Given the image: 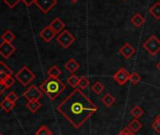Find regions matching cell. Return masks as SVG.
Instances as JSON below:
<instances>
[{"label":"cell","mask_w":160,"mask_h":135,"mask_svg":"<svg viewBox=\"0 0 160 135\" xmlns=\"http://www.w3.org/2000/svg\"><path fill=\"white\" fill-rule=\"evenodd\" d=\"M57 109L73 128H79L97 112L98 107L81 89L75 88L59 103Z\"/></svg>","instance_id":"1"},{"label":"cell","mask_w":160,"mask_h":135,"mask_svg":"<svg viewBox=\"0 0 160 135\" xmlns=\"http://www.w3.org/2000/svg\"><path fill=\"white\" fill-rule=\"evenodd\" d=\"M65 85L62 83L58 78H51L49 77L46 79L41 86L40 89L51 100H56L64 90H65Z\"/></svg>","instance_id":"2"},{"label":"cell","mask_w":160,"mask_h":135,"mask_svg":"<svg viewBox=\"0 0 160 135\" xmlns=\"http://www.w3.org/2000/svg\"><path fill=\"white\" fill-rule=\"evenodd\" d=\"M16 79L23 85V86H28L30 84L34 79H35V74L29 70V68L27 66L22 67L20 71L16 73Z\"/></svg>","instance_id":"3"},{"label":"cell","mask_w":160,"mask_h":135,"mask_svg":"<svg viewBox=\"0 0 160 135\" xmlns=\"http://www.w3.org/2000/svg\"><path fill=\"white\" fill-rule=\"evenodd\" d=\"M142 46L151 55H156L160 52V40L154 35H152Z\"/></svg>","instance_id":"4"},{"label":"cell","mask_w":160,"mask_h":135,"mask_svg":"<svg viewBox=\"0 0 160 135\" xmlns=\"http://www.w3.org/2000/svg\"><path fill=\"white\" fill-rule=\"evenodd\" d=\"M57 41L59 43V45L62 48L67 49V48H69L75 41V38L68 30H63L57 37Z\"/></svg>","instance_id":"5"},{"label":"cell","mask_w":160,"mask_h":135,"mask_svg":"<svg viewBox=\"0 0 160 135\" xmlns=\"http://www.w3.org/2000/svg\"><path fill=\"white\" fill-rule=\"evenodd\" d=\"M24 98L27 99L28 101L30 100H39L42 97V91L38 88L36 86H31L26 90L23 94Z\"/></svg>","instance_id":"6"},{"label":"cell","mask_w":160,"mask_h":135,"mask_svg":"<svg viewBox=\"0 0 160 135\" xmlns=\"http://www.w3.org/2000/svg\"><path fill=\"white\" fill-rule=\"evenodd\" d=\"M35 5L42 13H48L57 5V0H36Z\"/></svg>","instance_id":"7"},{"label":"cell","mask_w":160,"mask_h":135,"mask_svg":"<svg viewBox=\"0 0 160 135\" xmlns=\"http://www.w3.org/2000/svg\"><path fill=\"white\" fill-rule=\"evenodd\" d=\"M130 74L124 68H121V69L113 75V79L114 81L120 85V86H124L126 84V82L129 80L130 78Z\"/></svg>","instance_id":"8"},{"label":"cell","mask_w":160,"mask_h":135,"mask_svg":"<svg viewBox=\"0 0 160 135\" xmlns=\"http://www.w3.org/2000/svg\"><path fill=\"white\" fill-rule=\"evenodd\" d=\"M15 50L16 49L14 45H12V43L3 41L0 44V54L5 58H9L15 52Z\"/></svg>","instance_id":"9"},{"label":"cell","mask_w":160,"mask_h":135,"mask_svg":"<svg viewBox=\"0 0 160 135\" xmlns=\"http://www.w3.org/2000/svg\"><path fill=\"white\" fill-rule=\"evenodd\" d=\"M56 33L54 32V30L49 26H45L41 32H40V37L45 41V42H50L55 37H56Z\"/></svg>","instance_id":"10"},{"label":"cell","mask_w":160,"mask_h":135,"mask_svg":"<svg viewBox=\"0 0 160 135\" xmlns=\"http://www.w3.org/2000/svg\"><path fill=\"white\" fill-rule=\"evenodd\" d=\"M119 53H120L124 58L128 59V58H130V57H132V56L134 55V54L136 53V50H135V48H134L131 44L125 43V44H123V45L120 48Z\"/></svg>","instance_id":"11"},{"label":"cell","mask_w":160,"mask_h":135,"mask_svg":"<svg viewBox=\"0 0 160 135\" xmlns=\"http://www.w3.org/2000/svg\"><path fill=\"white\" fill-rule=\"evenodd\" d=\"M49 26L54 30V32L56 34H58V33H61L63 31V29L65 27V24L59 18H56L50 23Z\"/></svg>","instance_id":"12"},{"label":"cell","mask_w":160,"mask_h":135,"mask_svg":"<svg viewBox=\"0 0 160 135\" xmlns=\"http://www.w3.org/2000/svg\"><path fill=\"white\" fill-rule=\"evenodd\" d=\"M64 67H65V69H66L69 72H71L72 74H73V73L79 69V68H80V65H79V63H78L74 58H71V59H69V60L65 63Z\"/></svg>","instance_id":"13"},{"label":"cell","mask_w":160,"mask_h":135,"mask_svg":"<svg viewBox=\"0 0 160 135\" xmlns=\"http://www.w3.org/2000/svg\"><path fill=\"white\" fill-rule=\"evenodd\" d=\"M131 23L132 25L137 27V28H139L142 26V25L145 23V19L143 18V16L140 14V13H136L132 18H131Z\"/></svg>","instance_id":"14"},{"label":"cell","mask_w":160,"mask_h":135,"mask_svg":"<svg viewBox=\"0 0 160 135\" xmlns=\"http://www.w3.org/2000/svg\"><path fill=\"white\" fill-rule=\"evenodd\" d=\"M149 12H150L156 20H159V19H160V2L154 3V4L149 9Z\"/></svg>","instance_id":"15"},{"label":"cell","mask_w":160,"mask_h":135,"mask_svg":"<svg viewBox=\"0 0 160 135\" xmlns=\"http://www.w3.org/2000/svg\"><path fill=\"white\" fill-rule=\"evenodd\" d=\"M14 106H15V103H12V102H11L10 100H8L6 98L0 102V107H1L6 113H10L13 108H14Z\"/></svg>","instance_id":"16"},{"label":"cell","mask_w":160,"mask_h":135,"mask_svg":"<svg viewBox=\"0 0 160 135\" xmlns=\"http://www.w3.org/2000/svg\"><path fill=\"white\" fill-rule=\"evenodd\" d=\"M41 107H42V104L40 103L39 100H30V101H28L27 103V108L31 113H36Z\"/></svg>","instance_id":"17"},{"label":"cell","mask_w":160,"mask_h":135,"mask_svg":"<svg viewBox=\"0 0 160 135\" xmlns=\"http://www.w3.org/2000/svg\"><path fill=\"white\" fill-rule=\"evenodd\" d=\"M47 75L51 78H58L61 75V71L57 66H52L47 71Z\"/></svg>","instance_id":"18"},{"label":"cell","mask_w":160,"mask_h":135,"mask_svg":"<svg viewBox=\"0 0 160 135\" xmlns=\"http://www.w3.org/2000/svg\"><path fill=\"white\" fill-rule=\"evenodd\" d=\"M102 102L104 103L105 106L107 107H110L114 104L115 102V98L114 96H112L110 93H107L103 98H102Z\"/></svg>","instance_id":"19"},{"label":"cell","mask_w":160,"mask_h":135,"mask_svg":"<svg viewBox=\"0 0 160 135\" xmlns=\"http://www.w3.org/2000/svg\"><path fill=\"white\" fill-rule=\"evenodd\" d=\"M128 127H129V128L133 131V132H138V131H139L140 130V128H142V125H141V123L138 120V119H133L130 123H129V125H128Z\"/></svg>","instance_id":"20"},{"label":"cell","mask_w":160,"mask_h":135,"mask_svg":"<svg viewBox=\"0 0 160 135\" xmlns=\"http://www.w3.org/2000/svg\"><path fill=\"white\" fill-rule=\"evenodd\" d=\"M1 39H2L3 41H5V42H10V43H12V42L15 40V35H14L11 30H7V31L1 36Z\"/></svg>","instance_id":"21"},{"label":"cell","mask_w":160,"mask_h":135,"mask_svg":"<svg viewBox=\"0 0 160 135\" xmlns=\"http://www.w3.org/2000/svg\"><path fill=\"white\" fill-rule=\"evenodd\" d=\"M92 89L93 90V92H94L95 94L99 95V94H101V93L105 90V86L103 85L102 82L97 81V82H95V83L92 85Z\"/></svg>","instance_id":"22"},{"label":"cell","mask_w":160,"mask_h":135,"mask_svg":"<svg viewBox=\"0 0 160 135\" xmlns=\"http://www.w3.org/2000/svg\"><path fill=\"white\" fill-rule=\"evenodd\" d=\"M79 78L77 77L75 74H72L68 79H67V83L72 87V88H77L78 87V83H79Z\"/></svg>","instance_id":"23"},{"label":"cell","mask_w":160,"mask_h":135,"mask_svg":"<svg viewBox=\"0 0 160 135\" xmlns=\"http://www.w3.org/2000/svg\"><path fill=\"white\" fill-rule=\"evenodd\" d=\"M130 114L132 116H134L136 119L141 117L143 114H144V111L139 107V106H135L131 111H130Z\"/></svg>","instance_id":"24"},{"label":"cell","mask_w":160,"mask_h":135,"mask_svg":"<svg viewBox=\"0 0 160 135\" xmlns=\"http://www.w3.org/2000/svg\"><path fill=\"white\" fill-rule=\"evenodd\" d=\"M90 85V81L87 77L85 76H81L79 78V83H78V88L81 89V90H84L86 89Z\"/></svg>","instance_id":"25"},{"label":"cell","mask_w":160,"mask_h":135,"mask_svg":"<svg viewBox=\"0 0 160 135\" xmlns=\"http://www.w3.org/2000/svg\"><path fill=\"white\" fill-rule=\"evenodd\" d=\"M35 135H53V132L50 130V128L47 126L43 125L41 128H39V129L36 131Z\"/></svg>","instance_id":"26"},{"label":"cell","mask_w":160,"mask_h":135,"mask_svg":"<svg viewBox=\"0 0 160 135\" xmlns=\"http://www.w3.org/2000/svg\"><path fill=\"white\" fill-rule=\"evenodd\" d=\"M129 81L131 82V84H132V85L136 86V85L139 84V82L141 81V77H140V75H139L138 73H137V72H133V73H131V74H130Z\"/></svg>","instance_id":"27"},{"label":"cell","mask_w":160,"mask_h":135,"mask_svg":"<svg viewBox=\"0 0 160 135\" xmlns=\"http://www.w3.org/2000/svg\"><path fill=\"white\" fill-rule=\"evenodd\" d=\"M2 72H5L7 73L8 75L10 76H12V72L11 71L10 68L2 61H0V73H2Z\"/></svg>","instance_id":"28"},{"label":"cell","mask_w":160,"mask_h":135,"mask_svg":"<svg viewBox=\"0 0 160 135\" xmlns=\"http://www.w3.org/2000/svg\"><path fill=\"white\" fill-rule=\"evenodd\" d=\"M6 99L8 100H10L11 102H12V103H15L17 100H18V96L14 93V92H10L7 96H6Z\"/></svg>","instance_id":"29"},{"label":"cell","mask_w":160,"mask_h":135,"mask_svg":"<svg viewBox=\"0 0 160 135\" xmlns=\"http://www.w3.org/2000/svg\"><path fill=\"white\" fill-rule=\"evenodd\" d=\"M3 1L8 5V7L10 9H13L21 0H3Z\"/></svg>","instance_id":"30"},{"label":"cell","mask_w":160,"mask_h":135,"mask_svg":"<svg viewBox=\"0 0 160 135\" xmlns=\"http://www.w3.org/2000/svg\"><path fill=\"white\" fill-rule=\"evenodd\" d=\"M14 79L12 78V76H8L7 78H6V80L3 82V84L5 85V86L7 87V88H9V87H11L12 86H13V84H14Z\"/></svg>","instance_id":"31"},{"label":"cell","mask_w":160,"mask_h":135,"mask_svg":"<svg viewBox=\"0 0 160 135\" xmlns=\"http://www.w3.org/2000/svg\"><path fill=\"white\" fill-rule=\"evenodd\" d=\"M152 128L154 129V131H156L157 133H160V121L155 118L153 122L152 123Z\"/></svg>","instance_id":"32"},{"label":"cell","mask_w":160,"mask_h":135,"mask_svg":"<svg viewBox=\"0 0 160 135\" xmlns=\"http://www.w3.org/2000/svg\"><path fill=\"white\" fill-rule=\"evenodd\" d=\"M119 135H135V132H133L129 127H125L122 129V131L119 133Z\"/></svg>","instance_id":"33"},{"label":"cell","mask_w":160,"mask_h":135,"mask_svg":"<svg viewBox=\"0 0 160 135\" xmlns=\"http://www.w3.org/2000/svg\"><path fill=\"white\" fill-rule=\"evenodd\" d=\"M21 1H22L26 6L29 7V6H31L32 4H35V1H36V0H21Z\"/></svg>","instance_id":"34"},{"label":"cell","mask_w":160,"mask_h":135,"mask_svg":"<svg viewBox=\"0 0 160 135\" xmlns=\"http://www.w3.org/2000/svg\"><path fill=\"white\" fill-rule=\"evenodd\" d=\"M8 76H10V75H8V74H7V73H5V72L0 73V82L3 83V82L6 80V78H7Z\"/></svg>","instance_id":"35"},{"label":"cell","mask_w":160,"mask_h":135,"mask_svg":"<svg viewBox=\"0 0 160 135\" xmlns=\"http://www.w3.org/2000/svg\"><path fill=\"white\" fill-rule=\"evenodd\" d=\"M6 89H7V87L5 86V85H4L3 83L0 82V95H2V94L5 92Z\"/></svg>","instance_id":"36"},{"label":"cell","mask_w":160,"mask_h":135,"mask_svg":"<svg viewBox=\"0 0 160 135\" xmlns=\"http://www.w3.org/2000/svg\"><path fill=\"white\" fill-rule=\"evenodd\" d=\"M156 68H157V70H158V71H160V61L156 64Z\"/></svg>","instance_id":"37"},{"label":"cell","mask_w":160,"mask_h":135,"mask_svg":"<svg viewBox=\"0 0 160 135\" xmlns=\"http://www.w3.org/2000/svg\"><path fill=\"white\" fill-rule=\"evenodd\" d=\"M156 119H157V120H159V121H160V114H158V115H157V116H156Z\"/></svg>","instance_id":"38"},{"label":"cell","mask_w":160,"mask_h":135,"mask_svg":"<svg viewBox=\"0 0 160 135\" xmlns=\"http://www.w3.org/2000/svg\"><path fill=\"white\" fill-rule=\"evenodd\" d=\"M71 1H72V3H76V2L78 1V0H71Z\"/></svg>","instance_id":"39"},{"label":"cell","mask_w":160,"mask_h":135,"mask_svg":"<svg viewBox=\"0 0 160 135\" xmlns=\"http://www.w3.org/2000/svg\"><path fill=\"white\" fill-rule=\"evenodd\" d=\"M0 135H3V134H2V133H1V132H0Z\"/></svg>","instance_id":"40"},{"label":"cell","mask_w":160,"mask_h":135,"mask_svg":"<svg viewBox=\"0 0 160 135\" xmlns=\"http://www.w3.org/2000/svg\"><path fill=\"white\" fill-rule=\"evenodd\" d=\"M122 1H126V0H122Z\"/></svg>","instance_id":"41"}]
</instances>
